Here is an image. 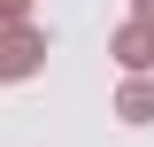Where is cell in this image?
Returning <instances> with one entry per match:
<instances>
[{
  "mask_svg": "<svg viewBox=\"0 0 154 147\" xmlns=\"http://www.w3.org/2000/svg\"><path fill=\"white\" fill-rule=\"evenodd\" d=\"M108 54L123 62V70H154V23H146V16L116 23V31H108Z\"/></svg>",
  "mask_w": 154,
  "mask_h": 147,
  "instance_id": "cell-2",
  "label": "cell"
},
{
  "mask_svg": "<svg viewBox=\"0 0 154 147\" xmlns=\"http://www.w3.org/2000/svg\"><path fill=\"white\" fill-rule=\"evenodd\" d=\"M31 16V0H0V23H23Z\"/></svg>",
  "mask_w": 154,
  "mask_h": 147,
  "instance_id": "cell-4",
  "label": "cell"
},
{
  "mask_svg": "<svg viewBox=\"0 0 154 147\" xmlns=\"http://www.w3.org/2000/svg\"><path fill=\"white\" fill-rule=\"evenodd\" d=\"M46 70V31L31 16L23 23H0V85H23V77Z\"/></svg>",
  "mask_w": 154,
  "mask_h": 147,
  "instance_id": "cell-1",
  "label": "cell"
},
{
  "mask_svg": "<svg viewBox=\"0 0 154 147\" xmlns=\"http://www.w3.org/2000/svg\"><path fill=\"white\" fill-rule=\"evenodd\" d=\"M131 16H146V23H154V0H131Z\"/></svg>",
  "mask_w": 154,
  "mask_h": 147,
  "instance_id": "cell-5",
  "label": "cell"
},
{
  "mask_svg": "<svg viewBox=\"0 0 154 147\" xmlns=\"http://www.w3.org/2000/svg\"><path fill=\"white\" fill-rule=\"evenodd\" d=\"M116 116H123V124H154V70H123V85H116Z\"/></svg>",
  "mask_w": 154,
  "mask_h": 147,
  "instance_id": "cell-3",
  "label": "cell"
}]
</instances>
